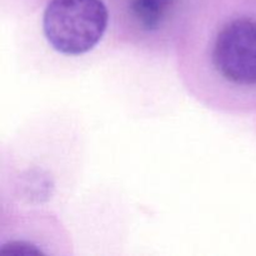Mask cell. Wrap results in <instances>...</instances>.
<instances>
[{"label":"cell","mask_w":256,"mask_h":256,"mask_svg":"<svg viewBox=\"0 0 256 256\" xmlns=\"http://www.w3.org/2000/svg\"><path fill=\"white\" fill-rule=\"evenodd\" d=\"M189 28L182 58L190 84L234 109L235 96L256 88V16L232 12Z\"/></svg>","instance_id":"cell-1"},{"label":"cell","mask_w":256,"mask_h":256,"mask_svg":"<svg viewBox=\"0 0 256 256\" xmlns=\"http://www.w3.org/2000/svg\"><path fill=\"white\" fill-rule=\"evenodd\" d=\"M102 0H50L42 15L45 39L55 52L78 56L94 49L106 32Z\"/></svg>","instance_id":"cell-2"},{"label":"cell","mask_w":256,"mask_h":256,"mask_svg":"<svg viewBox=\"0 0 256 256\" xmlns=\"http://www.w3.org/2000/svg\"><path fill=\"white\" fill-rule=\"evenodd\" d=\"M174 0H132L130 9L139 26L146 32L159 29Z\"/></svg>","instance_id":"cell-3"}]
</instances>
